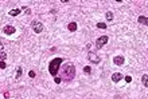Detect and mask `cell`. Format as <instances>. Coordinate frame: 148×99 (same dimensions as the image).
I'll list each match as a JSON object with an SVG mask.
<instances>
[{"label": "cell", "mask_w": 148, "mask_h": 99, "mask_svg": "<svg viewBox=\"0 0 148 99\" xmlns=\"http://www.w3.org/2000/svg\"><path fill=\"white\" fill-rule=\"evenodd\" d=\"M22 74H23V68H22V67H18V70H16V79L20 78Z\"/></svg>", "instance_id": "4fadbf2b"}, {"label": "cell", "mask_w": 148, "mask_h": 99, "mask_svg": "<svg viewBox=\"0 0 148 99\" xmlns=\"http://www.w3.org/2000/svg\"><path fill=\"white\" fill-rule=\"evenodd\" d=\"M124 62H125V58H124V56H121V55H119V56H115V58H113V63H115L116 66H123Z\"/></svg>", "instance_id": "8992f818"}, {"label": "cell", "mask_w": 148, "mask_h": 99, "mask_svg": "<svg viewBox=\"0 0 148 99\" xmlns=\"http://www.w3.org/2000/svg\"><path fill=\"white\" fill-rule=\"evenodd\" d=\"M20 12H22V9L20 8H16V9H11V11L8 12V15H9V16H18Z\"/></svg>", "instance_id": "30bf717a"}, {"label": "cell", "mask_w": 148, "mask_h": 99, "mask_svg": "<svg viewBox=\"0 0 148 99\" xmlns=\"http://www.w3.org/2000/svg\"><path fill=\"white\" fill-rule=\"evenodd\" d=\"M61 80H62V79H61V78H58V76H55V79H54V82L57 83V84H59V83H61Z\"/></svg>", "instance_id": "44dd1931"}, {"label": "cell", "mask_w": 148, "mask_h": 99, "mask_svg": "<svg viewBox=\"0 0 148 99\" xmlns=\"http://www.w3.org/2000/svg\"><path fill=\"white\" fill-rule=\"evenodd\" d=\"M106 20H113V12H111V11H108L106 12Z\"/></svg>", "instance_id": "5bb4252c"}, {"label": "cell", "mask_w": 148, "mask_h": 99, "mask_svg": "<svg viewBox=\"0 0 148 99\" xmlns=\"http://www.w3.org/2000/svg\"><path fill=\"white\" fill-rule=\"evenodd\" d=\"M124 79H125V82H127V83H131L132 82V76H129V75H127Z\"/></svg>", "instance_id": "ac0fdd59"}, {"label": "cell", "mask_w": 148, "mask_h": 99, "mask_svg": "<svg viewBox=\"0 0 148 99\" xmlns=\"http://www.w3.org/2000/svg\"><path fill=\"white\" fill-rule=\"evenodd\" d=\"M88 59H89V60H90L92 63H94V64H98V63L101 62L100 56H97V55H96L94 52H89V54H88Z\"/></svg>", "instance_id": "5b68a950"}, {"label": "cell", "mask_w": 148, "mask_h": 99, "mask_svg": "<svg viewBox=\"0 0 148 99\" xmlns=\"http://www.w3.org/2000/svg\"><path fill=\"white\" fill-rule=\"evenodd\" d=\"M137 21H139L140 24L148 25V17L147 16H139V17H137Z\"/></svg>", "instance_id": "9c48e42d"}, {"label": "cell", "mask_w": 148, "mask_h": 99, "mask_svg": "<svg viewBox=\"0 0 148 99\" xmlns=\"http://www.w3.org/2000/svg\"><path fill=\"white\" fill-rule=\"evenodd\" d=\"M62 62H63V58H55V59H53V60L50 62V64H49V71H50V74L53 75L54 78L57 76L59 68L62 67Z\"/></svg>", "instance_id": "7a4b0ae2"}, {"label": "cell", "mask_w": 148, "mask_h": 99, "mask_svg": "<svg viewBox=\"0 0 148 99\" xmlns=\"http://www.w3.org/2000/svg\"><path fill=\"white\" fill-rule=\"evenodd\" d=\"M67 28H69V31H71V32H74V31H77V23H74V21L69 23V25H67Z\"/></svg>", "instance_id": "8fae6325"}, {"label": "cell", "mask_w": 148, "mask_h": 99, "mask_svg": "<svg viewBox=\"0 0 148 99\" xmlns=\"http://www.w3.org/2000/svg\"><path fill=\"white\" fill-rule=\"evenodd\" d=\"M83 71H85V72H86V74L89 75V74L92 72V68H90V66H85V67H83Z\"/></svg>", "instance_id": "2e32d148"}, {"label": "cell", "mask_w": 148, "mask_h": 99, "mask_svg": "<svg viewBox=\"0 0 148 99\" xmlns=\"http://www.w3.org/2000/svg\"><path fill=\"white\" fill-rule=\"evenodd\" d=\"M97 27H98V28H101V29H105V28H106V24H105V23H102V21H100V23H97Z\"/></svg>", "instance_id": "9a60e30c"}, {"label": "cell", "mask_w": 148, "mask_h": 99, "mask_svg": "<svg viewBox=\"0 0 148 99\" xmlns=\"http://www.w3.org/2000/svg\"><path fill=\"white\" fill-rule=\"evenodd\" d=\"M141 82H143L144 87H148V75L144 74L143 76H141Z\"/></svg>", "instance_id": "7c38bea8"}, {"label": "cell", "mask_w": 148, "mask_h": 99, "mask_svg": "<svg viewBox=\"0 0 148 99\" xmlns=\"http://www.w3.org/2000/svg\"><path fill=\"white\" fill-rule=\"evenodd\" d=\"M26 9V13H27V15H30V13H31V9L30 8H24Z\"/></svg>", "instance_id": "7402d4cb"}, {"label": "cell", "mask_w": 148, "mask_h": 99, "mask_svg": "<svg viewBox=\"0 0 148 99\" xmlns=\"http://www.w3.org/2000/svg\"><path fill=\"white\" fill-rule=\"evenodd\" d=\"M3 31H4V33H7V35H14L15 33V27H12V25H5L4 28H3Z\"/></svg>", "instance_id": "52a82bcc"}, {"label": "cell", "mask_w": 148, "mask_h": 99, "mask_svg": "<svg viewBox=\"0 0 148 99\" xmlns=\"http://www.w3.org/2000/svg\"><path fill=\"white\" fill-rule=\"evenodd\" d=\"M75 76V67L73 63H66L62 66V76L61 78L66 82H70Z\"/></svg>", "instance_id": "6da1fadb"}, {"label": "cell", "mask_w": 148, "mask_h": 99, "mask_svg": "<svg viewBox=\"0 0 148 99\" xmlns=\"http://www.w3.org/2000/svg\"><path fill=\"white\" fill-rule=\"evenodd\" d=\"M35 75H37V74H35V71H30V72H28L30 78H35Z\"/></svg>", "instance_id": "ffe728a7"}, {"label": "cell", "mask_w": 148, "mask_h": 99, "mask_svg": "<svg viewBox=\"0 0 148 99\" xmlns=\"http://www.w3.org/2000/svg\"><path fill=\"white\" fill-rule=\"evenodd\" d=\"M121 79H123V75L120 74V72H116V74H113V75H112V80H113L115 83L120 82Z\"/></svg>", "instance_id": "ba28073f"}, {"label": "cell", "mask_w": 148, "mask_h": 99, "mask_svg": "<svg viewBox=\"0 0 148 99\" xmlns=\"http://www.w3.org/2000/svg\"><path fill=\"white\" fill-rule=\"evenodd\" d=\"M5 67H7V64H5V62H0V68H1V70H4Z\"/></svg>", "instance_id": "d6986e66"}, {"label": "cell", "mask_w": 148, "mask_h": 99, "mask_svg": "<svg viewBox=\"0 0 148 99\" xmlns=\"http://www.w3.org/2000/svg\"><path fill=\"white\" fill-rule=\"evenodd\" d=\"M108 40H109V37L106 36V35H102V36H100L97 40H96V47L97 48H101L102 45H105L108 43Z\"/></svg>", "instance_id": "3957f363"}, {"label": "cell", "mask_w": 148, "mask_h": 99, "mask_svg": "<svg viewBox=\"0 0 148 99\" xmlns=\"http://www.w3.org/2000/svg\"><path fill=\"white\" fill-rule=\"evenodd\" d=\"M0 58H1V62H4L5 58H7V54H5L4 51H1V54H0Z\"/></svg>", "instance_id": "e0dca14e"}, {"label": "cell", "mask_w": 148, "mask_h": 99, "mask_svg": "<svg viewBox=\"0 0 148 99\" xmlns=\"http://www.w3.org/2000/svg\"><path fill=\"white\" fill-rule=\"evenodd\" d=\"M31 27H32V29H34V32L35 33H41L42 31H43V24L39 23V21H37V20H34L32 23H31Z\"/></svg>", "instance_id": "277c9868"}]
</instances>
